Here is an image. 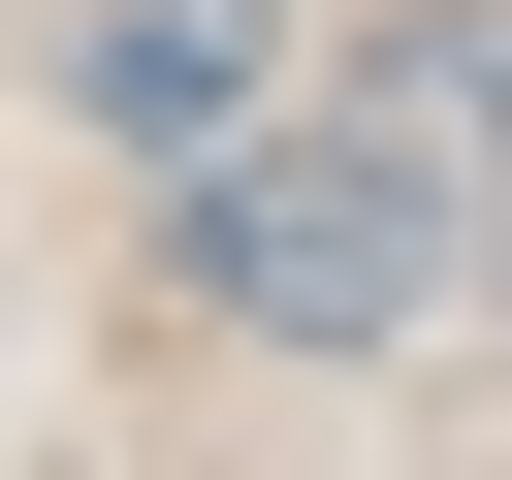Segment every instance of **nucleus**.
<instances>
[{
    "label": "nucleus",
    "instance_id": "nucleus-1",
    "mask_svg": "<svg viewBox=\"0 0 512 480\" xmlns=\"http://www.w3.org/2000/svg\"><path fill=\"white\" fill-rule=\"evenodd\" d=\"M448 160L384 128V96H288V128H224V160H160V288L224 320V352H416L448 320Z\"/></svg>",
    "mask_w": 512,
    "mask_h": 480
},
{
    "label": "nucleus",
    "instance_id": "nucleus-2",
    "mask_svg": "<svg viewBox=\"0 0 512 480\" xmlns=\"http://www.w3.org/2000/svg\"><path fill=\"white\" fill-rule=\"evenodd\" d=\"M64 96H96V160H224V128H288L320 64H288V0H96Z\"/></svg>",
    "mask_w": 512,
    "mask_h": 480
},
{
    "label": "nucleus",
    "instance_id": "nucleus-3",
    "mask_svg": "<svg viewBox=\"0 0 512 480\" xmlns=\"http://www.w3.org/2000/svg\"><path fill=\"white\" fill-rule=\"evenodd\" d=\"M320 96H384L416 160H448V224H512V0H416L384 64H320Z\"/></svg>",
    "mask_w": 512,
    "mask_h": 480
}]
</instances>
